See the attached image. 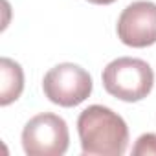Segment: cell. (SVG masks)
Here are the masks:
<instances>
[{"label":"cell","instance_id":"6da1fadb","mask_svg":"<svg viewBox=\"0 0 156 156\" xmlns=\"http://www.w3.org/2000/svg\"><path fill=\"white\" fill-rule=\"evenodd\" d=\"M77 134L87 156H121L129 145L125 119L103 105H90L79 114Z\"/></svg>","mask_w":156,"mask_h":156},{"label":"cell","instance_id":"7a4b0ae2","mask_svg":"<svg viewBox=\"0 0 156 156\" xmlns=\"http://www.w3.org/2000/svg\"><path fill=\"white\" fill-rule=\"evenodd\" d=\"M101 81L110 96L127 103H136L151 94L154 87V72L143 59L118 57L105 66Z\"/></svg>","mask_w":156,"mask_h":156},{"label":"cell","instance_id":"3957f363","mask_svg":"<svg viewBox=\"0 0 156 156\" xmlns=\"http://www.w3.org/2000/svg\"><path fill=\"white\" fill-rule=\"evenodd\" d=\"M94 83L90 73L73 62H61L50 68L42 79L44 96L59 107L70 108L81 105L92 94Z\"/></svg>","mask_w":156,"mask_h":156},{"label":"cell","instance_id":"277c9868","mask_svg":"<svg viewBox=\"0 0 156 156\" xmlns=\"http://www.w3.org/2000/svg\"><path fill=\"white\" fill-rule=\"evenodd\" d=\"M68 143V125L53 112L33 116L22 129V149L28 156H62Z\"/></svg>","mask_w":156,"mask_h":156},{"label":"cell","instance_id":"5b68a950","mask_svg":"<svg viewBox=\"0 0 156 156\" xmlns=\"http://www.w3.org/2000/svg\"><path fill=\"white\" fill-rule=\"evenodd\" d=\"M118 39L130 48H147L156 42V4L138 0L129 4L116 24Z\"/></svg>","mask_w":156,"mask_h":156},{"label":"cell","instance_id":"8992f818","mask_svg":"<svg viewBox=\"0 0 156 156\" xmlns=\"http://www.w3.org/2000/svg\"><path fill=\"white\" fill-rule=\"evenodd\" d=\"M0 105L8 107L17 101L24 90V72L19 62L9 57L0 59Z\"/></svg>","mask_w":156,"mask_h":156},{"label":"cell","instance_id":"52a82bcc","mask_svg":"<svg viewBox=\"0 0 156 156\" xmlns=\"http://www.w3.org/2000/svg\"><path fill=\"white\" fill-rule=\"evenodd\" d=\"M132 154L134 156H156V134L154 132L141 134L132 147Z\"/></svg>","mask_w":156,"mask_h":156},{"label":"cell","instance_id":"ba28073f","mask_svg":"<svg viewBox=\"0 0 156 156\" xmlns=\"http://www.w3.org/2000/svg\"><path fill=\"white\" fill-rule=\"evenodd\" d=\"M88 2H92V4H98V6H108V4L116 2V0H88Z\"/></svg>","mask_w":156,"mask_h":156}]
</instances>
